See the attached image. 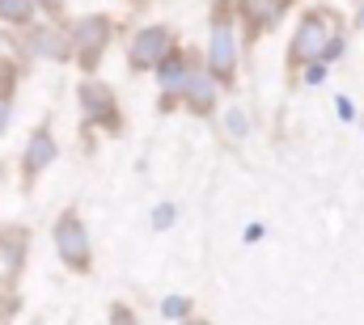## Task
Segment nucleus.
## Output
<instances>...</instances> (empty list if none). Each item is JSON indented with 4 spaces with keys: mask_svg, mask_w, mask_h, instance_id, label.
I'll use <instances>...</instances> for the list:
<instances>
[{
    "mask_svg": "<svg viewBox=\"0 0 364 325\" xmlns=\"http://www.w3.org/2000/svg\"><path fill=\"white\" fill-rule=\"evenodd\" d=\"M335 38H339V17L331 21V13H326V9H309V13L301 17V26H296L292 51H288L292 68L322 64V60L331 55V43H335Z\"/></svg>",
    "mask_w": 364,
    "mask_h": 325,
    "instance_id": "1",
    "label": "nucleus"
},
{
    "mask_svg": "<svg viewBox=\"0 0 364 325\" xmlns=\"http://www.w3.org/2000/svg\"><path fill=\"white\" fill-rule=\"evenodd\" d=\"M208 72H212L220 84H233V81H237V34H233V26H229L220 13H216V21H212Z\"/></svg>",
    "mask_w": 364,
    "mask_h": 325,
    "instance_id": "2",
    "label": "nucleus"
},
{
    "mask_svg": "<svg viewBox=\"0 0 364 325\" xmlns=\"http://www.w3.org/2000/svg\"><path fill=\"white\" fill-rule=\"evenodd\" d=\"M166 55H174V34H170L166 26L140 30V34L132 38V47H127V64H132L136 72H149V68L166 64Z\"/></svg>",
    "mask_w": 364,
    "mask_h": 325,
    "instance_id": "3",
    "label": "nucleus"
},
{
    "mask_svg": "<svg viewBox=\"0 0 364 325\" xmlns=\"http://www.w3.org/2000/svg\"><path fill=\"white\" fill-rule=\"evenodd\" d=\"M55 249H60L64 266H73V270H90L93 245H90V233H85V224H81L73 211L55 220Z\"/></svg>",
    "mask_w": 364,
    "mask_h": 325,
    "instance_id": "4",
    "label": "nucleus"
},
{
    "mask_svg": "<svg viewBox=\"0 0 364 325\" xmlns=\"http://www.w3.org/2000/svg\"><path fill=\"white\" fill-rule=\"evenodd\" d=\"M106 43H110V21H106V17H85V21H77V30H73V51H77L81 68H93V64H97V55L106 51Z\"/></svg>",
    "mask_w": 364,
    "mask_h": 325,
    "instance_id": "5",
    "label": "nucleus"
},
{
    "mask_svg": "<svg viewBox=\"0 0 364 325\" xmlns=\"http://www.w3.org/2000/svg\"><path fill=\"white\" fill-rule=\"evenodd\" d=\"M81 110H85V119H90V123H102V127L119 131L114 93H110L106 84H97V81H85V84H81Z\"/></svg>",
    "mask_w": 364,
    "mask_h": 325,
    "instance_id": "6",
    "label": "nucleus"
},
{
    "mask_svg": "<svg viewBox=\"0 0 364 325\" xmlns=\"http://www.w3.org/2000/svg\"><path fill=\"white\" fill-rule=\"evenodd\" d=\"M216 84L220 81H216L208 68L191 64V68H186V89H182L186 106H191L195 114H212V110H216Z\"/></svg>",
    "mask_w": 364,
    "mask_h": 325,
    "instance_id": "7",
    "label": "nucleus"
},
{
    "mask_svg": "<svg viewBox=\"0 0 364 325\" xmlns=\"http://www.w3.org/2000/svg\"><path fill=\"white\" fill-rule=\"evenodd\" d=\"M288 4H292V0H237V13H242V21L250 26V34H263L267 26H275V21L288 13Z\"/></svg>",
    "mask_w": 364,
    "mask_h": 325,
    "instance_id": "8",
    "label": "nucleus"
},
{
    "mask_svg": "<svg viewBox=\"0 0 364 325\" xmlns=\"http://www.w3.org/2000/svg\"><path fill=\"white\" fill-rule=\"evenodd\" d=\"M186 60L182 55H166V64H157V81H161V110H170L186 89Z\"/></svg>",
    "mask_w": 364,
    "mask_h": 325,
    "instance_id": "9",
    "label": "nucleus"
},
{
    "mask_svg": "<svg viewBox=\"0 0 364 325\" xmlns=\"http://www.w3.org/2000/svg\"><path fill=\"white\" fill-rule=\"evenodd\" d=\"M51 161H55V140H51L47 127H38V131L30 136V144H26V173L34 177V173H43Z\"/></svg>",
    "mask_w": 364,
    "mask_h": 325,
    "instance_id": "10",
    "label": "nucleus"
},
{
    "mask_svg": "<svg viewBox=\"0 0 364 325\" xmlns=\"http://www.w3.org/2000/svg\"><path fill=\"white\" fill-rule=\"evenodd\" d=\"M73 51V38L64 30H34L30 38V55H47V60H68Z\"/></svg>",
    "mask_w": 364,
    "mask_h": 325,
    "instance_id": "11",
    "label": "nucleus"
},
{
    "mask_svg": "<svg viewBox=\"0 0 364 325\" xmlns=\"http://www.w3.org/2000/svg\"><path fill=\"white\" fill-rule=\"evenodd\" d=\"M21 253H26V237H0V275H17L21 270Z\"/></svg>",
    "mask_w": 364,
    "mask_h": 325,
    "instance_id": "12",
    "label": "nucleus"
},
{
    "mask_svg": "<svg viewBox=\"0 0 364 325\" xmlns=\"http://www.w3.org/2000/svg\"><path fill=\"white\" fill-rule=\"evenodd\" d=\"M34 4H38V0H0V17L21 26V21H30V17H34Z\"/></svg>",
    "mask_w": 364,
    "mask_h": 325,
    "instance_id": "13",
    "label": "nucleus"
},
{
    "mask_svg": "<svg viewBox=\"0 0 364 325\" xmlns=\"http://www.w3.org/2000/svg\"><path fill=\"white\" fill-rule=\"evenodd\" d=\"M246 127H250V119H246V110H229V119H225V131L242 140V136H246Z\"/></svg>",
    "mask_w": 364,
    "mask_h": 325,
    "instance_id": "14",
    "label": "nucleus"
},
{
    "mask_svg": "<svg viewBox=\"0 0 364 325\" xmlns=\"http://www.w3.org/2000/svg\"><path fill=\"white\" fill-rule=\"evenodd\" d=\"M161 313H166V317H186V313H191V300H186V296H174V300L161 304Z\"/></svg>",
    "mask_w": 364,
    "mask_h": 325,
    "instance_id": "15",
    "label": "nucleus"
},
{
    "mask_svg": "<svg viewBox=\"0 0 364 325\" xmlns=\"http://www.w3.org/2000/svg\"><path fill=\"white\" fill-rule=\"evenodd\" d=\"M110 325H136V313H132L127 304H114V309H110Z\"/></svg>",
    "mask_w": 364,
    "mask_h": 325,
    "instance_id": "16",
    "label": "nucleus"
},
{
    "mask_svg": "<svg viewBox=\"0 0 364 325\" xmlns=\"http://www.w3.org/2000/svg\"><path fill=\"white\" fill-rule=\"evenodd\" d=\"M13 81H17V77H13V68H9V64H0V101H9V93H13Z\"/></svg>",
    "mask_w": 364,
    "mask_h": 325,
    "instance_id": "17",
    "label": "nucleus"
},
{
    "mask_svg": "<svg viewBox=\"0 0 364 325\" xmlns=\"http://www.w3.org/2000/svg\"><path fill=\"white\" fill-rule=\"evenodd\" d=\"M170 220H174V207H157V211H153V224H157V228H166Z\"/></svg>",
    "mask_w": 364,
    "mask_h": 325,
    "instance_id": "18",
    "label": "nucleus"
},
{
    "mask_svg": "<svg viewBox=\"0 0 364 325\" xmlns=\"http://www.w3.org/2000/svg\"><path fill=\"white\" fill-rule=\"evenodd\" d=\"M4 127H9V101H0V136H4Z\"/></svg>",
    "mask_w": 364,
    "mask_h": 325,
    "instance_id": "19",
    "label": "nucleus"
},
{
    "mask_svg": "<svg viewBox=\"0 0 364 325\" xmlns=\"http://www.w3.org/2000/svg\"><path fill=\"white\" fill-rule=\"evenodd\" d=\"M38 4H47L51 13H55V9H64V0H38Z\"/></svg>",
    "mask_w": 364,
    "mask_h": 325,
    "instance_id": "20",
    "label": "nucleus"
},
{
    "mask_svg": "<svg viewBox=\"0 0 364 325\" xmlns=\"http://www.w3.org/2000/svg\"><path fill=\"white\" fill-rule=\"evenodd\" d=\"M186 325H208V321H186Z\"/></svg>",
    "mask_w": 364,
    "mask_h": 325,
    "instance_id": "21",
    "label": "nucleus"
}]
</instances>
